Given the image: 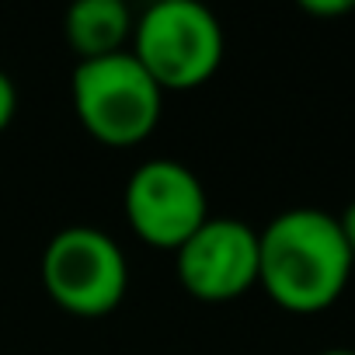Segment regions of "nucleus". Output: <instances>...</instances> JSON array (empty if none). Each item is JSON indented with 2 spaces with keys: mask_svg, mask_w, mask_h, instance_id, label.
Masks as SVG:
<instances>
[{
  "mask_svg": "<svg viewBox=\"0 0 355 355\" xmlns=\"http://www.w3.org/2000/svg\"><path fill=\"white\" fill-rule=\"evenodd\" d=\"M352 251L338 216L296 206L258 230V286L289 313H320L352 279Z\"/></svg>",
  "mask_w": 355,
  "mask_h": 355,
  "instance_id": "f257e3e1",
  "label": "nucleus"
},
{
  "mask_svg": "<svg viewBox=\"0 0 355 355\" xmlns=\"http://www.w3.org/2000/svg\"><path fill=\"white\" fill-rule=\"evenodd\" d=\"M317 355H355V348H324Z\"/></svg>",
  "mask_w": 355,
  "mask_h": 355,
  "instance_id": "9b49d317",
  "label": "nucleus"
},
{
  "mask_svg": "<svg viewBox=\"0 0 355 355\" xmlns=\"http://www.w3.org/2000/svg\"><path fill=\"white\" fill-rule=\"evenodd\" d=\"M15 112H18V87H15V80L4 70H0V132L11 125Z\"/></svg>",
  "mask_w": 355,
  "mask_h": 355,
  "instance_id": "1a4fd4ad",
  "label": "nucleus"
},
{
  "mask_svg": "<svg viewBox=\"0 0 355 355\" xmlns=\"http://www.w3.org/2000/svg\"><path fill=\"white\" fill-rule=\"evenodd\" d=\"M174 272L196 300H237L258 286V230L234 216H209L174 251Z\"/></svg>",
  "mask_w": 355,
  "mask_h": 355,
  "instance_id": "423d86ee",
  "label": "nucleus"
},
{
  "mask_svg": "<svg viewBox=\"0 0 355 355\" xmlns=\"http://www.w3.org/2000/svg\"><path fill=\"white\" fill-rule=\"evenodd\" d=\"M223 25L199 0H157L132 25V56L167 91L202 87L223 63Z\"/></svg>",
  "mask_w": 355,
  "mask_h": 355,
  "instance_id": "f03ea898",
  "label": "nucleus"
},
{
  "mask_svg": "<svg viewBox=\"0 0 355 355\" xmlns=\"http://www.w3.org/2000/svg\"><path fill=\"white\" fill-rule=\"evenodd\" d=\"M338 223H341V234H345V241H348V251H352V258H355V199L345 206V213L338 216Z\"/></svg>",
  "mask_w": 355,
  "mask_h": 355,
  "instance_id": "9d476101",
  "label": "nucleus"
},
{
  "mask_svg": "<svg viewBox=\"0 0 355 355\" xmlns=\"http://www.w3.org/2000/svg\"><path fill=\"white\" fill-rule=\"evenodd\" d=\"M300 11L313 18H338V15L355 11V0H300Z\"/></svg>",
  "mask_w": 355,
  "mask_h": 355,
  "instance_id": "6e6552de",
  "label": "nucleus"
},
{
  "mask_svg": "<svg viewBox=\"0 0 355 355\" xmlns=\"http://www.w3.org/2000/svg\"><path fill=\"white\" fill-rule=\"evenodd\" d=\"M122 209L132 234L164 251H178L209 220V202L199 174L171 157L146 160L129 174Z\"/></svg>",
  "mask_w": 355,
  "mask_h": 355,
  "instance_id": "39448f33",
  "label": "nucleus"
},
{
  "mask_svg": "<svg viewBox=\"0 0 355 355\" xmlns=\"http://www.w3.org/2000/svg\"><path fill=\"white\" fill-rule=\"evenodd\" d=\"M67 42L77 53V63L125 53L132 35V11L122 0H77L67 11Z\"/></svg>",
  "mask_w": 355,
  "mask_h": 355,
  "instance_id": "0eeeda50",
  "label": "nucleus"
},
{
  "mask_svg": "<svg viewBox=\"0 0 355 355\" xmlns=\"http://www.w3.org/2000/svg\"><path fill=\"white\" fill-rule=\"evenodd\" d=\"M70 94L80 125L115 150L143 143L160 122L164 91L129 49L77 63Z\"/></svg>",
  "mask_w": 355,
  "mask_h": 355,
  "instance_id": "7ed1b4c3",
  "label": "nucleus"
},
{
  "mask_svg": "<svg viewBox=\"0 0 355 355\" xmlns=\"http://www.w3.org/2000/svg\"><path fill=\"white\" fill-rule=\"evenodd\" d=\"M42 286L49 300L73 317H108L125 300L129 261L105 230L87 223L63 227L42 251Z\"/></svg>",
  "mask_w": 355,
  "mask_h": 355,
  "instance_id": "20e7f679",
  "label": "nucleus"
}]
</instances>
